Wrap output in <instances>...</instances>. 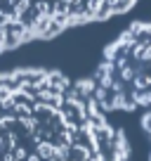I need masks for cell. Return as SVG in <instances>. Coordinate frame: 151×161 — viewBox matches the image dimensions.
I'll list each match as a JSON object with an SVG mask.
<instances>
[{
    "mask_svg": "<svg viewBox=\"0 0 151 161\" xmlns=\"http://www.w3.org/2000/svg\"><path fill=\"white\" fill-rule=\"evenodd\" d=\"M137 0H0V55L128 12Z\"/></svg>",
    "mask_w": 151,
    "mask_h": 161,
    "instance_id": "3",
    "label": "cell"
},
{
    "mask_svg": "<svg viewBox=\"0 0 151 161\" xmlns=\"http://www.w3.org/2000/svg\"><path fill=\"white\" fill-rule=\"evenodd\" d=\"M90 83L106 111L135 114L151 142V21L132 24L106 47Z\"/></svg>",
    "mask_w": 151,
    "mask_h": 161,
    "instance_id": "2",
    "label": "cell"
},
{
    "mask_svg": "<svg viewBox=\"0 0 151 161\" xmlns=\"http://www.w3.org/2000/svg\"><path fill=\"white\" fill-rule=\"evenodd\" d=\"M90 80L45 69L0 74V161H130Z\"/></svg>",
    "mask_w": 151,
    "mask_h": 161,
    "instance_id": "1",
    "label": "cell"
}]
</instances>
